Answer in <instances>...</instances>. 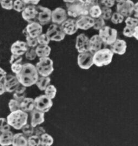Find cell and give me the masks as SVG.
<instances>
[{"label": "cell", "instance_id": "cell-14", "mask_svg": "<svg viewBox=\"0 0 138 146\" xmlns=\"http://www.w3.org/2000/svg\"><path fill=\"white\" fill-rule=\"evenodd\" d=\"M68 19V14L65 9L58 7L52 11L51 21L53 23L61 25Z\"/></svg>", "mask_w": 138, "mask_h": 146}, {"label": "cell", "instance_id": "cell-18", "mask_svg": "<svg viewBox=\"0 0 138 146\" xmlns=\"http://www.w3.org/2000/svg\"><path fill=\"white\" fill-rule=\"evenodd\" d=\"M89 38L85 34H80L76 38V48L79 53L89 51Z\"/></svg>", "mask_w": 138, "mask_h": 146}, {"label": "cell", "instance_id": "cell-58", "mask_svg": "<svg viewBox=\"0 0 138 146\" xmlns=\"http://www.w3.org/2000/svg\"><path fill=\"white\" fill-rule=\"evenodd\" d=\"M0 3H1V0H0Z\"/></svg>", "mask_w": 138, "mask_h": 146}, {"label": "cell", "instance_id": "cell-6", "mask_svg": "<svg viewBox=\"0 0 138 146\" xmlns=\"http://www.w3.org/2000/svg\"><path fill=\"white\" fill-rule=\"evenodd\" d=\"M99 35L106 45H111L117 39V31L114 28L105 26L99 29Z\"/></svg>", "mask_w": 138, "mask_h": 146}, {"label": "cell", "instance_id": "cell-40", "mask_svg": "<svg viewBox=\"0 0 138 146\" xmlns=\"http://www.w3.org/2000/svg\"><path fill=\"white\" fill-rule=\"evenodd\" d=\"M34 128L31 125V124L27 123L21 128L22 133L28 137L34 134Z\"/></svg>", "mask_w": 138, "mask_h": 146}, {"label": "cell", "instance_id": "cell-38", "mask_svg": "<svg viewBox=\"0 0 138 146\" xmlns=\"http://www.w3.org/2000/svg\"><path fill=\"white\" fill-rule=\"evenodd\" d=\"M11 130V125L8 123L7 119L0 118V133H4Z\"/></svg>", "mask_w": 138, "mask_h": 146}, {"label": "cell", "instance_id": "cell-25", "mask_svg": "<svg viewBox=\"0 0 138 146\" xmlns=\"http://www.w3.org/2000/svg\"><path fill=\"white\" fill-rule=\"evenodd\" d=\"M13 134L10 130L0 134V145L8 146L12 145Z\"/></svg>", "mask_w": 138, "mask_h": 146}, {"label": "cell", "instance_id": "cell-48", "mask_svg": "<svg viewBox=\"0 0 138 146\" xmlns=\"http://www.w3.org/2000/svg\"><path fill=\"white\" fill-rule=\"evenodd\" d=\"M23 58L21 56H17L15 54H12L11 59H10V64H13L16 63H21L22 62Z\"/></svg>", "mask_w": 138, "mask_h": 146}, {"label": "cell", "instance_id": "cell-16", "mask_svg": "<svg viewBox=\"0 0 138 146\" xmlns=\"http://www.w3.org/2000/svg\"><path fill=\"white\" fill-rule=\"evenodd\" d=\"M3 80V83L5 85L6 92H7L11 93L14 92L20 85V83L17 79L16 76H14L12 74H7Z\"/></svg>", "mask_w": 138, "mask_h": 146}, {"label": "cell", "instance_id": "cell-13", "mask_svg": "<svg viewBox=\"0 0 138 146\" xmlns=\"http://www.w3.org/2000/svg\"><path fill=\"white\" fill-rule=\"evenodd\" d=\"M37 6L27 5L25 9L21 12L22 17L28 23L37 22L38 17Z\"/></svg>", "mask_w": 138, "mask_h": 146}, {"label": "cell", "instance_id": "cell-5", "mask_svg": "<svg viewBox=\"0 0 138 146\" xmlns=\"http://www.w3.org/2000/svg\"><path fill=\"white\" fill-rule=\"evenodd\" d=\"M35 68L40 76H49L54 71L53 62L49 56L39 58Z\"/></svg>", "mask_w": 138, "mask_h": 146}, {"label": "cell", "instance_id": "cell-52", "mask_svg": "<svg viewBox=\"0 0 138 146\" xmlns=\"http://www.w3.org/2000/svg\"><path fill=\"white\" fill-rule=\"evenodd\" d=\"M6 92V89H5L4 84L3 82H1V81L0 82V95H3Z\"/></svg>", "mask_w": 138, "mask_h": 146}, {"label": "cell", "instance_id": "cell-28", "mask_svg": "<svg viewBox=\"0 0 138 146\" xmlns=\"http://www.w3.org/2000/svg\"><path fill=\"white\" fill-rule=\"evenodd\" d=\"M26 87L20 84V85L17 88L14 92L13 98L18 101H22L23 99L26 97Z\"/></svg>", "mask_w": 138, "mask_h": 146}, {"label": "cell", "instance_id": "cell-15", "mask_svg": "<svg viewBox=\"0 0 138 146\" xmlns=\"http://www.w3.org/2000/svg\"><path fill=\"white\" fill-rule=\"evenodd\" d=\"M106 44L99 37V34L93 35L89 39V52L94 54L97 51L105 48Z\"/></svg>", "mask_w": 138, "mask_h": 146}, {"label": "cell", "instance_id": "cell-34", "mask_svg": "<svg viewBox=\"0 0 138 146\" xmlns=\"http://www.w3.org/2000/svg\"><path fill=\"white\" fill-rule=\"evenodd\" d=\"M27 5L22 0H15L13 2V9L14 11L21 13L26 7Z\"/></svg>", "mask_w": 138, "mask_h": 146}, {"label": "cell", "instance_id": "cell-42", "mask_svg": "<svg viewBox=\"0 0 138 146\" xmlns=\"http://www.w3.org/2000/svg\"><path fill=\"white\" fill-rule=\"evenodd\" d=\"M126 25L131 27H135L138 26V18L135 17H126V19L125 21Z\"/></svg>", "mask_w": 138, "mask_h": 146}, {"label": "cell", "instance_id": "cell-10", "mask_svg": "<svg viewBox=\"0 0 138 146\" xmlns=\"http://www.w3.org/2000/svg\"><path fill=\"white\" fill-rule=\"evenodd\" d=\"M134 3L132 0H125L117 3L116 11L120 13L124 17H131L133 13Z\"/></svg>", "mask_w": 138, "mask_h": 146}, {"label": "cell", "instance_id": "cell-29", "mask_svg": "<svg viewBox=\"0 0 138 146\" xmlns=\"http://www.w3.org/2000/svg\"><path fill=\"white\" fill-rule=\"evenodd\" d=\"M51 82V78L49 76L44 77V76H40L39 77L35 84L37 86L39 90L41 91H44L46 87L50 85Z\"/></svg>", "mask_w": 138, "mask_h": 146}, {"label": "cell", "instance_id": "cell-53", "mask_svg": "<svg viewBox=\"0 0 138 146\" xmlns=\"http://www.w3.org/2000/svg\"><path fill=\"white\" fill-rule=\"evenodd\" d=\"M138 2L134 3V8H133V13H134V17L138 18Z\"/></svg>", "mask_w": 138, "mask_h": 146}, {"label": "cell", "instance_id": "cell-32", "mask_svg": "<svg viewBox=\"0 0 138 146\" xmlns=\"http://www.w3.org/2000/svg\"><path fill=\"white\" fill-rule=\"evenodd\" d=\"M101 7V14L100 17H102L105 20H108L111 19V15L113 14V11L111 8L107 7Z\"/></svg>", "mask_w": 138, "mask_h": 146}, {"label": "cell", "instance_id": "cell-9", "mask_svg": "<svg viewBox=\"0 0 138 146\" xmlns=\"http://www.w3.org/2000/svg\"><path fill=\"white\" fill-rule=\"evenodd\" d=\"M77 64L79 68L84 70H88L94 65L93 54L89 51L79 53L77 56Z\"/></svg>", "mask_w": 138, "mask_h": 146}, {"label": "cell", "instance_id": "cell-45", "mask_svg": "<svg viewBox=\"0 0 138 146\" xmlns=\"http://www.w3.org/2000/svg\"><path fill=\"white\" fill-rule=\"evenodd\" d=\"M134 29H135V27L133 28L128 26H126L125 27L123 28V34L126 37H128V38L133 37Z\"/></svg>", "mask_w": 138, "mask_h": 146}, {"label": "cell", "instance_id": "cell-55", "mask_svg": "<svg viewBox=\"0 0 138 146\" xmlns=\"http://www.w3.org/2000/svg\"><path fill=\"white\" fill-rule=\"evenodd\" d=\"M85 2L89 3H95V2H98L99 0H84Z\"/></svg>", "mask_w": 138, "mask_h": 146}, {"label": "cell", "instance_id": "cell-19", "mask_svg": "<svg viewBox=\"0 0 138 146\" xmlns=\"http://www.w3.org/2000/svg\"><path fill=\"white\" fill-rule=\"evenodd\" d=\"M126 42L123 40L116 39V40L110 45V50L114 54L119 55L124 54L127 50Z\"/></svg>", "mask_w": 138, "mask_h": 146}, {"label": "cell", "instance_id": "cell-57", "mask_svg": "<svg viewBox=\"0 0 138 146\" xmlns=\"http://www.w3.org/2000/svg\"><path fill=\"white\" fill-rule=\"evenodd\" d=\"M125 1V0H115V2H117V3L121 2H122V1Z\"/></svg>", "mask_w": 138, "mask_h": 146}, {"label": "cell", "instance_id": "cell-44", "mask_svg": "<svg viewBox=\"0 0 138 146\" xmlns=\"http://www.w3.org/2000/svg\"><path fill=\"white\" fill-rule=\"evenodd\" d=\"M26 42L28 45V47L35 48L38 45V42L37 39V38H32L29 36H26Z\"/></svg>", "mask_w": 138, "mask_h": 146}, {"label": "cell", "instance_id": "cell-27", "mask_svg": "<svg viewBox=\"0 0 138 146\" xmlns=\"http://www.w3.org/2000/svg\"><path fill=\"white\" fill-rule=\"evenodd\" d=\"M101 14V7L99 2L92 3L89 7L88 15L93 19L100 17Z\"/></svg>", "mask_w": 138, "mask_h": 146}, {"label": "cell", "instance_id": "cell-3", "mask_svg": "<svg viewBox=\"0 0 138 146\" xmlns=\"http://www.w3.org/2000/svg\"><path fill=\"white\" fill-rule=\"evenodd\" d=\"M28 117L27 112L18 110L11 112L7 116V120L11 127L17 130H20L27 123Z\"/></svg>", "mask_w": 138, "mask_h": 146}, {"label": "cell", "instance_id": "cell-47", "mask_svg": "<svg viewBox=\"0 0 138 146\" xmlns=\"http://www.w3.org/2000/svg\"><path fill=\"white\" fill-rule=\"evenodd\" d=\"M22 68V64L21 63H16L11 65V69L12 72L17 74L19 73Z\"/></svg>", "mask_w": 138, "mask_h": 146}, {"label": "cell", "instance_id": "cell-23", "mask_svg": "<svg viewBox=\"0 0 138 146\" xmlns=\"http://www.w3.org/2000/svg\"><path fill=\"white\" fill-rule=\"evenodd\" d=\"M21 110L26 112H30L35 109L34 99L25 97L20 102Z\"/></svg>", "mask_w": 138, "mask_h": 146}, {"label": "cell", "instance_id": "cell-36", "mask_svg": "<svg viewBox=\"0 0 138 146\" xmlns=\"http://www.w3.org/2000/svg\"><path fill=\"white\" fill-rule=\"evenodd\" d=\"M8 107L11 112L15 111L18 110H21L20 102L18 101L15 99H11L8 103Z\"/></svg>", "mask_w": 138, "mask_h": 146}, {"label": "cell", "instance_id": "cell-21", "mask_svg": "<svg viewBox=\"0 0 138 146\" xmlns=\"http://www.w3.org/2000/svg\"><path fill=\"white\" fill-rule=\"evenodd\" d=\"M28 48L26 42L18 40L12 44L11 51L12 54L22 56V55L25 54Z\"/></svg>", "mask_w": 138, "mask_h": 146}, {"label": "cell", "instance_id": "cell-39", "mask_svg": "<svg viewBox=\"0 0 138 146\" xmlns=\"http://www.w3.org/2000/svg\"><path fill=\"white\" fill-rule=\"evenodd\" d=\"M38 45H49L51 40L46 33H41L37 37Z\"/></svg>", "mask_w": 138, "mask_h": 146}, {"label": "cell", "instance_id": "cell-1", "mask_svg": "<svg viewBox=\"0 0 138 146\" xmlns=\"http://www.w3.org/2000/svg\"><path fill=\"white\" fill-rule=\"evenodd\" d=\"M39 76L35 66L31 63L23 64L21 71L16 74L20 84L26 88L35 84Z\"/></svg>", "mask_w": 138, "mask_h": 146}, {"label": "cell", "instance_id": "cell-2", "mask_svg": "<svg viewBox=\"0 0 138 146\" xmlns=\"http://www.w3.org/2000/svg\"><path fill=\"white\" fill-rule=\"evenodd\" d=\"M91 3H88L84 0H77L71 3H66V11L68 16L73 18H78L83 15H88L89 8Z\"/></svg>", "mask_w": 138, "mask_h": 146}, {"label": "cell", "instance_id": "cell-26", "mask_svg": "<svg viewBox=\"0 0 138 146\" xmlns=\"http://www.w3.org/2000/svg\"><path fill=\"white\" fill-rule=\"evenodd\" d=\"M35 50L37 56L39 58L48 57L51 51V48L49 45H38Z\"/></svg>", "mask_w": 138, "mask_h": 146}, {"label": "cell", "instance_id": "cell-12", "mask_svg": "<svg viewBox=\"0 0 138 146\" xmlns=\"http://www.w3.org/2000/svg\"><path fill=\"white\" fill-rule=\"evenodd\" d=\"M42 32L43 26L38 22L28 23L22 32L25 36H29L32 38H37Z\"/></svg>", "mask_w": 138, "mask_h": 146}, {"label": "cell", "instance_id": "cell-43", "mask_svg": "<svg viewBox=\"0 0 138 146\" xmlns=\"http://www.w3.org/2000/svg\"><path fill=\"white\" fill-rule=\"evenodd\" d=\"M13 0H1L0 5L4 9L10 11L13 9Z\"/></svg>", "mask_w": 138, "mask_h": 146}, {"label": "cell", "instance_id": "cell-11", "mask_svg": "<svg viewBox=\"0 0 138 146\" xmlns=\"http://www.w3.org/2000/svg\"><path fill=\"white\" fill-rule=\"evenodd\" d=\"M38 17L37 22L41 26L46 25L51 21L52 11L50 8L43 6H38Z\"/></svg>", "mask_w": 138, "mask_h": 146}, {"label": "cell", "instance_id": "cell-51", "mask_svg": "<svg viewBox=\"0 0 138 146\" xmlns=\"http://www.w3.org/2000/svg\"><path fill=\"white\" fill-rule=\"evenodd\" d=\"M7 75V72L1 68H0V82L2 80L3 78L6 77Z\"/></svg>", "mask_w": 138, "mask_h": 146}, {"label": "cell", "instance_id": "cell-24", "mask_svg": "<svg viewBox=\"0 0 138 146\" xmlns=\"http://www.w3.org/2000/svg\"><path fill=\"white\" fill-rule=\"evenodd\" d=\"M27 137L22 133H17L13 135L12 145L14 146H28Z\"/></svg>", "mask_w": 138, "mask_h": 146}, {"label": "cell", "instance_id": "cell-22", "mask_svg": "<svg viewBox=\"0 0 138 146\" xmlns=\"http://www.w3.org/2000/svg\"><path fill=\"white\" fill-rule=\"evenodd\" d=\"M31 113V124L34 128L44 123L45 113L34 109Z\"/></svg>", "mask_w": 138, "mask_h": 146}, {"label": "cell", "instance_id": "cell-54", "mask_svg": "<svg viewBox=\"0 0 138 146\" xmlns=\"http://www.w3.org/2000/svg\"><path fill=\"white\" fill-rule=\"evenodd\" d=\"M133 37L135 38L137 40L138 39V26H137L135 27L134 29V32L133 34Z\"/></svg>", "mask_w": 138, "mask_h": 146}, {"label": "cell", "instance_id": "cell-46", "mask_svg": "<svg viewBox=\"0 0 138 146\" xmlns=\"http://www.w3.org/2000/svg\"><path fill=\"white\" fill-rule=\"evenodd\" d=\"M99 3L101 6L111 8L115 3V0H99Z\"/></svg>", "mask_w": 138, "mask_h": 146}, {"label": "cell", "instance_id": "cell-33", "mask_svg": "<svg viewBox=\"0 0 138 146\" xmlns=\"http://www.w3.org/2000/svg\"><path fill=\"white\" fill-rule=\"evenodd\" d=\"M28 146H41V139L38 136L33 135L28 137L27 138Z\"/></svg>", "mask_w": 138, "mask_h": 146}, {"label": "cell", "instance_id": "cell-31", "mask_svg": "<svg viewBox=\"0 0 138 146\" xmlns=\"http://www.w3.org/2000/svg\"><path fill=\"white\" fill-rule=\"evenodd\" d=\"M45 95L47 96L50 99L53 100L55 98L57 94V89L53 85H49L44 90Z\"/></svg>", "mask_w": 138, "mask_h": 146}, {"label": "cell", "instance_id": "cell-7", "mask_svg": "<svg viewBox=\"0 0 138 146\" xmlns=\"http://www.w3.org/2000/svg\"><path fill=\"white\" fill-rule=\"evenodd\" d=\"M46 34L47 35L51 41H62L64 39L66 36L61 25L55 23L50 25Z\"/></svg>", "mask_w": 138, "mask_h": 146}, {"label": "cell", "instance_id": "cell-41", "mask_svg": "<svg viewBox=\"0 0 138 146\" xmlns=\"http://www.w3.org/2000/svg\"><path fill=\"white\" fill-rule=\"evenodd\" d=\"M25 54L26 58L29 60H33L37 56L35 48L32 47H29L27 51L25 52Z\"/></svg>", "mask_w": 138, "mask_h": 146}, {"label": "cell", "instance_id": "cell-17", "mask_svg": "<svg viewBox=\"0 0 138 146\" xmlns=\"http://www.w3.org/2000/svg\"><path fill=\"white\" fill-rule=\"evenodd\" d=\"M61 26L66 35H72L75 34L78 29L76 20L73 18L67 19Z\"/></svg>", "mask_w": 138, "mask_h": 146}, {"label": "cell", "instance_id": "cell-8", "mask_svg": "<svg viewBox=\"0 0 138 146\" xmlns=\"http://www.w3.org/2000/svg\"><path fill=\"white\" fill-rule=\"evenodd\" d=\"M35 109L40 111L48 112L53 106L52 100L50 99L47 96L42 95L36 97L34 99Z\"/></svg>", "mask_w": 138, "mask_h": 146}, {"label": "cell", "instance_id": "cell-56", "mask_svg": "<svg viewBox=\"0 0 138 146\" xmlns=\"http://www.w3.org/2000/svg\"><path fill=\"white\" fill-rule=\"evenodd\" d=\"M63 1L66 3H72V2H74L75 1H76L77 0H63Z\"/></svg>", "mask_w": 138, "mask_h": 146}, {"label": "cell", "instance_id": "cell-35", "mask_svg": "<svg viewBox=\"0 0 138 146\" xmlns=\"http://www.w3.org/2000/svg\"><path fill=\"white\" fill-rule=\"evenodd\" d=\"M125 17L118 12H115L113 13L111 17V21L114 24H120L124 20Z\"/></svg>", "mask_w": 138, "mask_h": 146}, {"label": "cell", "instance_id": "cell-37", "mask_svg": "<svg viewBox=\"0 0 138 146\" xmlns=\"http://www.w3.org/2000/svg\"><path fill=\"white\" fill-rule=\"evenodd\" d=\"M105 20L102 17H99L94 19V25L93 27L94 29L99 31L100 29L105 26Z\"/></svg>", "mask_w": 138, "mask_h": 146}, {"label": "cell", "instance_id": "cell-20", "mask_svg": "<svg viewBox=\"0 0 138 146\" xmlns=\"http://www.w3.org/2000/svg\"><path fill=\"white\" fill-rule=\"evenodd\" d=\"M78 28L82 30H88L93 27L94 19L89 15H83L78 17L76 20Z\"/></svg>", "mask_w": 138, "mask_h": 146}, {"label": "cell", "instance_id": "cell-59", "mask_svg": "<svg viewBox=\"0 0 138 146\" xmlns=\"http://www.w3.org/2000/svg\"><path fill=\"white\" fill-rule=\"evenodd\" d=\"M0 134H1V133H0Z\"/></svg>", "mask_w": 138, "mask_h": 146}, {"label": "cell", "instance_id": "cell-50", "mask_svg": "<svg viewBox=\"0 0 138 146\" xmlns=\"http://www.w3.org/2000/svg\"><path fill=\"white\" fill-rule=\"evenodd\" d=\"M27 5H34L37 6L40 1V0H22Z\"/></svg>", "mask_w": 138, "mask_h": 146}, {"label": "cell", "instance_id": "cell-30", "mask_svg": "<svg viewBox=\"0 0 138 146\" xmlns=\"http://www.w3.org/2000/svg\"><path fill=\"white\" fill-rule=\"evenodd\" d=\"M40 139L41 146H51L54 142L53 138L46 133L40 136Z\"/></svg>", "mask_w": 138, "mask_h": 146}, {"label": "cell", "instance_id": "cell-4", "mask_svg": "<svg viewBox=\"0 0 138 146\" xmlns=\"http://www.w3.org/2000/svg\"><path fill=\"white\" fill-rule=\"evenodd\" d=\"M114 53L110 48H104L93 54L94 64L97 67H102L110 64Z\"/></svg>", "mask_w": 138, "mask_h": 146}, {"label": "cell", "instance_id": "cell-49", "mask_svg": "<svg viewBox=\"0 0 138 146\" xmlns=\"http://www.w3.org/2000/svg\"><path fill=\"white\" fill-rule=\"evenodd\" d=\"M45 133H46L45 129L42 127H40L38 125V126L34 127V134L37 135V136H38L40 137L41 135L45 134Z\"/></svg>", "mask_w": 138, "mask_h": 146}]
</instances>
